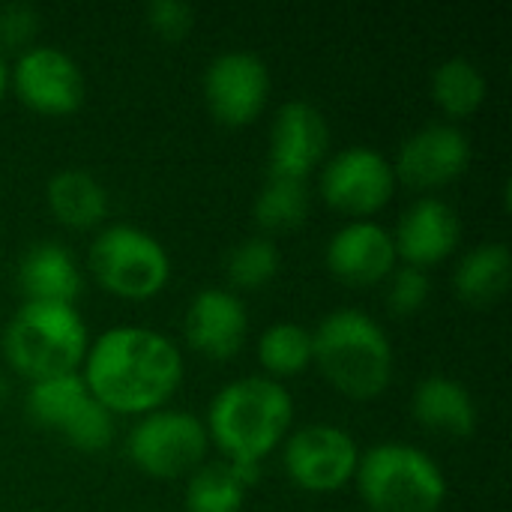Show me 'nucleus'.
I'll return each mask as SVG.
<instances>
[{"label": "nucleus", "instance_id": "nucleus-1", "mask_svg": "<svg viewBox=\"0 0 512 512\" xmlns=\"http://www.w3.org/2000/svg\"><path fill=\"white\" fill-rule=\"evenodd\" d=\"M84 384L111 414H153L183 381L177 345L150 327H111L84 357Z\"/></svg>", "mask_w": 512, "mask_h": 512}, {"label": "nucleus", "instance_id": "nucleus-2", "mask_svg": "<svg viewBox=\"0 0 512 512\" xmlns=\"http://www.w3.org/2000/svg\"><path fill=\"white\" fill-rule=\"evenodd\" d=\"M291 393L273 378H240L216 393L207 411V438L231 462H261L291 429Z\"/></svg>", "mask_w": 512, "mask_h": 512}, {"label": "nucleus", "instance_id": "nucleus-3", "mask_svg": "<svg viewBox=\"0 0 512 512\" xmlns=\"http://www.w3.org/2000/svg\"><path fill=\"white\" fill-rule=\"evenodd\" d=\"M312 363L351 399H375L393 378V345L360 309L330 312L312 333Z\"/></svg>", "mask_w": 512, "mask_h": 512}, {"label": "nucleus", "instance_id": "nucleus-4", "mask_svg": "<svg viewBox=\"0 0 512 512\" xmlns=\"http://www.w3.org/2000/svg\"><path fill=\"white\" fill-rule=\"evenodd\" d=\"M3 354L24 378L72 375L87 357V324L66 303H24L3 333Z\"/></svg>", "mask_w": 512, "mask_h": 512}, {"label": "nucleus", "instance_id": "nucleus-5", "mask_svg": "<svg viewBox=\"0 0 512 512\" xmlns=\"http://www.w3.org/2000/svg\"><path fill=\"white\" fill-rule=\"evenodd\" d=\"M354 480L375 512H438L447 498L444 471L411 444H378L360 453Z\"/></svg>", "mask_w": 512, "mask_h": 512}, {"label": "nucleus", "instance_id": "nucleus-6", "mask_svg": "<svg viewBox=\"0 0 512 512\" xmlns=\"http://www.w3.org/2000/svg\"><path fill=\"white\" fill-rule=\"evenodd\" d=\"M90 270L114 297L150 300L168 285L171 261L153 234L135 225H111L90 246Z\"/></svg>", "mask_w": 512, "mask_h": 512}, {"label": "nucleus", "instance_id": "nucleus-7", "mask_svg": "<svg viewBox=\"0 0 512 512\" xmlns=\"http://www.w3.org/2000/svg\"><path fill=\"white\" fill-rule=\"evenodd\" d=\"M27 414L45 429H57L81 453H99L114 438V414L90 396L78 372L33 381Z\"/></svg>", "mask_w": 512, "mask_h": 512}, {"label": "nucleus", "instance_id": "nucleus-8", "mask_svg": "<svg viewBox=\"0 0 512 512\" xmlns=\"http://www.w3.org/2000/svg\"><path fill=\"white\" fill-rule=\"evenodd\" d=\"M207 429L186 411H153L147 414L126 441V453L138 471L153 480H177L204 465Z\"/></svg>", "mask_w": 512, "mask_h": 512}, {"label": "nucleus", "instance_id": "nucleus-9", "mask_svg": "<svg viewBox=\"0 0 512 512\" xmlns=\"http://www.w3.org/2000/svg\"><path fill=\"white\" fill-rule=\"evenodd\" d=\"M357 462L360 450L339 426H303L285 444V471L306 492H339L354 480Z\"/></svg>", "mask_w": 512, "mask_h": 512}, {"label": "nucleus", "instance_id": "nucleus-10", "mask_svg": "<svg viewBox=\"0 0 512 512\" xmlns=\"http://www.w3.org/2000/svg\"><path fill=\"white\" fill-rule=\"evenodd\" d=\"M270 99V72L258 54L225 51L204 72V102L216 123L240 129L261 117Z\"/></svg>", "mask_w": 512, "mask_h": 512}, {"label": "nucleus", "instance_id": "nucleus-11", "mask_svg": "<svg viewBox=\"0 0 512 512\" xmlns=\"http://www.w3.org/2000/svg\"><path fill=\"white\" fill-rule=\"evenodd\" d=\"M393 189V165L369 147H348L321 171V198L345 216H372L384 210Z\"/></svg>", "mask_w": 512, "mask_h": 512}, {"label": "nucleus", "instance_id": "nucleus-12", "mask_svg": "<svg viewBox=\"0 0 512 512\" xmlns=\"http://www.w3.org/2000/svg\"><path fill=\"white\" fill-rule=\"evenodd\" d=\"M9 78L15 96L30 111L45 117L75 114L84 102V75L78 63L60 48L33 45L21 51Z\"/></svg>", "mask_w": 512, "mask_h": 512}, {"label": "nucleus", "instance_id": "nucleus-13", "mask_svg": "<svg viewBox=\"0 0 512 512\" xmlns=\"http://www.w3.org/2000/svg\"><path fill=\"white\" fill-rule=\"evenodd\" d=\"M471 144L468 135L450 123H432L405 138L396 156V180L411 189H438L468 171Z\"/></svg>", "mask_w": 512, "mask_h": 512}, {"label": "nucleus", "instance_id": "nucleus-14", "mask_svg": "<svg viewBox=\"0 0 512 512\" xmlns=\"http://www.w3.org/2000/svg\"><path fill=\"white\" fill-rule=\"evenodd\" d=\"M330 129L324 114L303 99L285 102L270 129V177L306 180L324 159Z\"/></svg>", "mask_w": 512, "mask_h": 512}, {"label": "nucleus", "instance_id": "nucleus-15", "mask_svg": "<svg viewBox=\"0 0 512 512\" xmlns=\"http://www.w3.org/2000/svg\"><path fill=\"white\" fill-rule=\"evenodd\" d=\"M330 273L354 288H369L390 279L396 267L393 234L369 219H354L339 228L327 243Z\"/></svg>", "mask_w": 512, "mask_h": 512}, {"label": "nucleus", "instance_id": "nucleus-16", "mask_svg": "<svg viewBox=\"0 0 512 512\" xmlns=\"http://www.w3.org/2000/svg\"><path fill=\"white\" fill-rule=\"evenodd\" d=\"M183 330L198 354L210 360H231L246 342L249 315L237 294L225 288H204L192 297Z\"/></svg>", "mask_w": 512, "mask_h": 512}, {"label": "nucleus", "instance_id": "nucleus-17", "mask_svg": "<svg viewBox=\"0 0 512 512\" xmlns=\"http://www.w3.org/2000/svg\"><path fill=\"white\" fill-rule=\"evenodd\" d=\"M459 237H462L459 213L441 198H420L402 213L393 246H396V258H405L408 267L426 270L450 258L453 249L459 246Z\"/></svg>", "mask_w": 512, "mask_h": 512}, {"label": "nucleus", "instance_id": "nucleus-18", "mask_svg": "<svg viewBox=\"0 0 512 512\" xmlns=\"http://www.w3.org/2000/svg\"><path fill=\"white\" fill-rule=\"evenodd\" d=\"M18 285L27 303H66L75 306L84 282L75 258L57 243H36L18 264Z\"/></svg>", "mask_w": 512, "mask_h": 512}, {"label": "nucleus", "instance_id": "nucleus-19", "mask_svg": "<svg viewBox=\"0 0 512 512\" xmlns=\"http://www.w3.org/2000/svg\"><path fill=\"white\" fill-rule=\"evenodd\" d=\"M411 408H414L417 423L432 432L468 438L477 429V405L471 393L456 378H447V375H432L420 381Z\"/></svg>", "mask_w": 512, "mask_h": 512}, {"label": "nucleus", "instance_id": "nucleus-20", "mask_svg": "<svg viewBox=\"0 0 512 512\" xmlns=\"http://www.w3.org/2000/svg\"><path fill=\"white\" fill-rule=\"evenodd\" d=\"M261 477V462H210L189 474L186 510L240 512L249 486Z\"/></svg>", "mask_w": 512, "mask_h": 512}, {"label": "nucleus", "instance_id": "nucleus-21", "mask_svg": "<svg viewBox=\"0 0 512 512\" xmlns=\"http://www.w3.org/2000/svg\"><path fill=\"white\" fill-rule=\"evenodd\" d=\"M48 207L57 216V222L69 228H93L105 219L108 213V195L102 183L81 171V168H66L48 180Z\"/></svg>", "mask_w": 512, "mask_h": 512}, {"label": "nucleus", "instance_id": "nucleus-22", "mask_svg": "<svg viewBox=\"0 0 512 512\" xmlns=\"http://www.w3.org/2000/svg\"><path fill=\"white\" fill-rule=\"evenodd\" d=\"M510 270V249L504 243H483L459 261L456 294L471 306H492L507 294Z\"/></svg>", "mask_w": 512, "mask_h": 512}, {"label": "nucleus", "instance_id": "nucleus-23", "mask_svg": "<svg viewBox=\"0 0 512 512\" xmlns=\"http://www.w3.org/2000/svg\"><path fill=\"white\" fill-rule=\"evenodd\" d=\"M432 96L438 102V108L450 117H468L474 114L483 99H486V78L483 72L465 60V57H453L447 63H441L432 75Z\"/></svg>", "mask_w": 512, "mask_h": 512}, {"label": "nucleus", "instance_id": "nucleus-24", "mask_svg": "<svg viewBox=\"0 0 512 512\" xmlns=\"http://www.w3.org/2000/svg\"><path fill=\"white\" fill-rule=\"evenodd\" d=\"M309 216V189L306 180H288V177H267L258 201H255V222L270 231H294Z\"/></svg>", "mask_w": 512, "mask_h": 512}, {"label": "nucleus", "instance_id": "nucleus-25", "mask_svg": "<svg viewBox=\"0 0 512 512\" xmlns=\"http://www.w3.org/2000/svg\"><path fill=\"white\" fill-rule=\"evenodd\" d=\"M258 360L276 378L300 375L312 363V333L291 321L273 324L258 339Z\"/></svg>", "mask_w": 512, "mask_h": 512}, {"label": "nucleus", "instance_id": "nucleus-26", "mask_svg": "<svg viewBox=\"0 0 512 512\" xmlns=\"http://www.w3.org/2000/svg\"><path fill=\"white\" fill-rule=\"evenodd\" d=\"M279 264H282V255L276 243L267 237H252L231 249V255L225 258V273L234 288L258 291L279 273Z\"/></svg>", "mask_w": 512, "mask_h": 512}, {"label": "nucleus", "instance_id": "nucleus-27", "mask_svg": "<svg viewBox=\"0 0 512 512\" xmlns=\"http://www.w3.org/2000/svg\"><path fill=\"white\" fill-rule=\"evenodd\" d=\"M393 282H390V294H387V303L396 315H414L426 306L429 300V276L426 270H417V267H402L396 273H390Z\"/></svg>", "mask_w": 512, "mask_h": 512}, {"label": "nucleus", "instance_id": "nucleus-28", "mask_svg": "<svg viewBox=\"0 0 512 512\" xmlns=\"http://www.w3.org/2000/svg\"><path fill=\"white\" fill-rule=\"evenodd\" d=\"M39 30V12L30 3H6L0 9V45L9 51H27Z\"/></svg>", "mask_w": 512, "mask_h": 512}, {"label": "nucleus", "instance_id": "nucleus-29", "mask_svg": "<svg viewBox=\"0 0 512 512\" xmlns=\"http://www.w3.org/2000/svg\"><path fill=\"white\" fill-rule=\"evenodd\" d=\"M147 21L162 39L180 42L195 24V9L183 0H153L147 6Z\"/></svg>", "mask_w": 512, "mask_h": 512}, {"label": "nucleus", "instance_id": "nucleus-30", "mask_svg": "<svg viewBox=\"0 0 512 512\" xmlns=\"http://www.w3.org/2000/svg\"><path fill=\"white\" fill-rule=\"evenodd\" d=\"M6 87H9V69H6V63L0 57V99L6 96Z\"/></svg>", "mask_w": 512, "mask_h": 512}]
</instances>
